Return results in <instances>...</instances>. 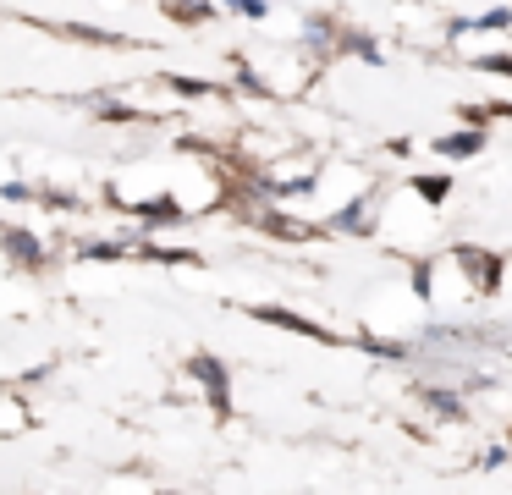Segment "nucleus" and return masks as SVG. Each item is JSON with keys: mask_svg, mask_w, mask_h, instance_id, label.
I'll return each mask as SVG.
<instances>
[{"mask_svg": "<svg viewBox=\"0 0 512 495\" xmlns=\"http://www.w3.org/2000/svg\"><path fill=\"white\" fill-rule=\"evenodd\" d=\"M188 374L210 391V402H215V413H226L232 407V380H226V363L221 358H210V352H199V358H188Z\"/></svg>", "mask_w": 512, "mask_h": 495, "instance_id": "obj_1", "label": "nucleus"}, {"mask_svg": "<svg viewBox=\"0 0 512 495\" xmlns=\"http://www.w3.org/2000/svg\"><path fill=\"white\" fill-rule=\"evenodd\" d=\"M0 248H6V259L28 264V270H34V264L45 259V248H39V237H34V231H23V226H0Z\"/></svg>", "mask_w": 512, "mask_h": 495, "instance_id": "obj_2", "label": "nucleus"}, {"mask_svg": "<svg viewBox=\"0 0 512 495\" xmlns=\"http://www.w3.org/2000/svg\"><path fill=\"white\" fill-rule=\"evenodd\" d=\"M133 215L144 220V226H182V204L177 198H149V204H133Z\"/></svg>", "mask_w": 512, "mask_h": 495, "instance_id": "obj_3", "label": "nucleus"}, {"mask_svg": "<svg viewBox=\"0 0 512 495\" xmlns=\"http://www.w3.org/2000/svg\"><path fill=\"white\" fill-rule=\"evenodd\" d=\"M457 259H463V270H474V281L485 286V292L501 281V259H490V253H479V248H463Z\"/></svg>", "mask_w": 512, "mask_h": 495, "instance_id": "obj_4", "label": "nucleus"}, {"mask_svg": "<svg viewBox=\"0 0 512 495\" xmlns=\"http://www.w3.org/2000/svg\"><path fill=\"white\" fill-rule=\"evenodd\" d=\"M254 319H270V325H287V330H298V336H320V341H325L320 325H309V319L287 314V308H254Z\"/></svg>", "mask_w": 512, "mask_h": 495, "instance_id": "obj_5", "label": "nucleus"}, {"mask_svg": "<svg viewBox=\"0 0 512 495\" xmlns=\"http://www.w3.org/2000/svg\"><path fill=\"white\" fill-rule=\"evenodd\" d=\"M435 149L452 154V160H463V154H479V149H485V132H452V138H441Z\"/></svg>", "mask_w": 512, "mask_h": 495, "instance_id": "obj_6", "label": "nucleus"}, {"mask_svg": "<svg viewBox=\"0 0 512 495\" xmlns=\"http://www.w3.org/2000/svg\"><path fill=\"white\" fill-rule=\"evenodd\" d=\"M122 253H127V242H89V248H83V259L111 264V259H122Z\"/></svg>", "mask_w": 512, "mask_h": 495, "instance_id": "obj_7", "label": "nucleus"}, {"mask_svg": "<svg viewBox=\"0 0 512 495\" xmlns=\"http://www.w3.org/2000/svg\"><path fill=\"white\" fill-rule=\"evenodd\" d=\"M413 187H419L430 204H441V198H446V176H413Z\"/></svg>", "mask_w": 512, "mask_h": 495, "instance_id": "obj_8", "label": "nucleus"}, {"mask_svg": "<svg viewBox=\"0 0 512 495\" xmlns=\"http://www.w3.org/2000/svg\"><path fill=\"white\" fill-rule=\"evenodd\" d=\"M336 226H342V231H364V226H369V220H364V204H347L342 215H336Z\"/></svg>", "mask_w": 512, "mask_h": 495, "instance_id": "obj_9", "label": "nucleus"}, {"mask_svg": "<svg viewBox=\"0 0 512 495\" xmlns=\"http://www.w3.org/2000/svg\"><path fill=\"white\" fill-rule=\"evenodd\" d=\"M424 402H430L435 413H457V402H452V396H446V391H424Z\"/></svg>", "mask_w": 512, "mask_h": 495, "instance_id": "obj_10", "label": "nucleus"}, {"mask_svg": "<svg viewBox=\"0 0 512 495\" xmlns=\"http://www.w3.org/2000/svg\"><path fill=\"white\" fill-rule=\"evenodd\" d=\"M479 28H512V11H485V17H479Z\"/></svg>", "mask_w": 512, "mask_h": 495, "instance_id": "obj_11", "label": "nucleus"}, {"mask_svg": "<svg viewBox=\"0 0 512 495\" xmlns=\"http://www.w3.org/2000/svg\"><path fill=\"white\" fill-rule=\"evenodd\" d=\"M479 66H485V72H507L512 77V55H490V61H479Z\"/></svg>", "mask_w": 512, "mask_h": 495, "instance_id": "obj_12", "label": "nucleus"}, {"mask_svg": "<svg viewBox=\"0 0 512 495\" xmlns=\"http://www.w3.org/2000/svg\"><path fill=\"white\" fill-rule=\"evenodd\" d=\"M171 17H177V22H199V17H210V11H204V6H177Z\"/></svg>", "mask_w": 512, "mask_h": 495, "instance_id": "obj_13", "label": "nucleus"}]
</instances>
